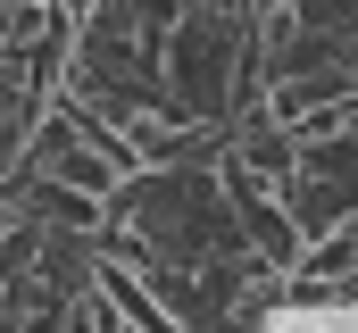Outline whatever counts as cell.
<instances>
[{"label": "cell", "instance_id": "7a4b0ae2", "mask_svg": "<svg viewBox=\"0 0 358 333\" xmlns=\"http://www.w3.org/2000/svg\"><path fill=\"white\" fill-rule=\"evenodd\" d=\"M0 208H17V217H34V225H100V200L76 192V183H59V175H42V166H0Z\"/></svg>", "mask_w": 358, "mask_h": 333}, {"label": "cell", "instance_id": "6da1fadb", "mask_svg": "<svg viewBox=\"0 0 358 333\" xmlns=\"http://www.w3.org/2000/svg\"><path fill=\"white\" fill-rule=\"evenodd\" d=\"M92 242L150 283V275H192V267L242 250V225H234V200L217 183V159H183V166H134L100 200Z\"/></svg>", "mask_w": 358, "mask_h": 333}]
</instances>
